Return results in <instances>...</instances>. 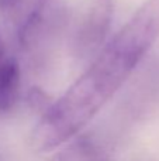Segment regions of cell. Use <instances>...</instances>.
Wrapping results in <instances>:
<instances>
[{"label":"cell","instance_id":"8992f818","mask_svg":"<svg viewBox=\"0 0 159 161\" xmlns=\"http://www.w3.org/2000/svg\"><path fill=\"white\" fill-rule=\"evenodd\" d=\"M6 54H4V45H3V41H2V38H0V58L2 57H4Z\"/></svg>","mask_w":159,"mask_h":161},{"label":"cell","instance_id":"5b68a950","mask_svg":"<svg viewBox=\"0 0 159 161\" xmlns=\"http://www.w3.org/2000/svg\"><path fill=\"white\" fill-rule=\"evenodd\" d=\"M48 161H109L107 153L96 140L80 136L66 144Z\"/></svg>","mask_w":159,"mask_h":161},{"label":"cell","instance_id":"3957f363","mask_svg":"<svg viewBox=\"0 0 159 161\" xmlns=\"http://www.w3.org/2000/svg\"><path fill=\"white\" fill-rule=\"evenodd\" d=\"M54 0H0V13L18 44L35 28Z\"/></svg>","mask_w":159,"mask_h":161},{"label":"cell","instance_id":"6da1fadb","mask_svg":"<svg viewBox=\"0 0 159 161\" xmlns=\"http://www.w3.org/2000/svg\"><path fill=\"white\" fill-rule=\"evenodd\" d=\"M159 37V0H146L33 129L34 151L70 142L115 95Z\"/></svg>","mask_w":159,"mask_h":161},{"label":"cell","instance_id":"277c9868","mask_svg":"<svg viewBox=\"0 0 159 161\" xmlns=\"http://www.w3.org/2000/svg\"><path fill=\"white\" fill-rule=\"evenodd\" d=\"M20 65L11 57L0 58V114L11 110L20 95Z\"/></svg>","mask_w":159,"mask_h":161},{"label":"cell","instance_id":"7a4b0ae2","mask_svg":"<svg viewBox=\"0 0 159 161\" xmlns=\"http://www.w3.org/2000/svg\"><path fill=\"white\" fill-rule=\"evenodd\" d=\"M114 14L113 0H93L82 16L73 37V51L80 59L92 58L103 48Z\"/></svg>","mask_w":159,"mask_h":161},{"label":"cell","instance_id":"52a82bcc","mask_svg":"<svg viewBox=\"0 0 159 161\" xmlns=\"http://www.w3.org/2000/svg\"><path fill=\"white\" fill-rule=\"evenodd\" d=\"M0 161H2V160H0Z\"/></svg>","mask_w":159,"mask_h":161}]
</instances>
